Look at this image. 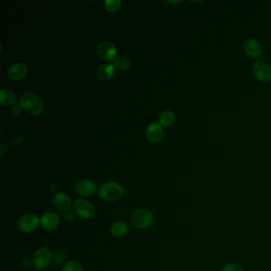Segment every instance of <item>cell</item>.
I'll return each mask as SVG.
<instances>
[{"label":"cell","mask_w":271,"mask_h":271,"mask_svg":"<svg viewBox=\"0 0 271 271\" xmlns=\"http://www.w3.org/2000/svg\"><path fill=\"white\" fill-rule=\"evenodd\" d=\"M123 2L121 0H106L105 7L108 12L114 13L121 8Z\"/></svg>","instance_id":"20"},{"label":"cell","mask_w":271,"mask_h":271,"mask_svg":"<svg viewBox=\"0 0 271 271\" xmlns=\"http://www.w3.org/2000/svg\"><path fill=\"white\" fill-rule=\"evenodd\" d=\"M124 194V189L119 183H104L99 188V196L108 202L119 201Z\"/></svg>","instance_id":"2"},{"label":"cell","mask_w":271,"mask_h":271,"mask_svg":"<svg viewBox=\"0 0 271 271\" xmlns=\"http://www.w3.org/2000/svg\"><path fill=\"white\" fill-rule=\"evenodd\" d=\"M180 2H181V1H176V2H170V1H168L169 3H179Z\"/></svg>","instance_id":"28"},{"label":"cell","mask_w":271,"mask_h":271,"mask_svg":"<svg viewBox=\"0 0 271 271\" xmlns=\"http://www.w3.org/2000/svg\"><path fill=\"white\" fill-rule=\"evenodd\" d=\"M129 231L128 225L124 222H115L110 226V231L111 235L115 237H122L127 235Z\"/></svg>","instance_id":"17"},{"label":"cell","mask_w":271,"mask_h":271,"mask_svg":"<svg viewBox=\"0 0 271 271\" xmlns=\"http://www.w3.org/2000/svg\"><path fill=\"white\" fill-rule=\"evenodd\" d=\"M22 141H23V139H22V137H16L15 139L11 141L10 144L13 145L14 147H17V146L22 143Z\"/></svg>","instance_id":"26"},{"label":"cell","mask_w":271,"mask_h":271,"mask_svg":"<svg viewBox=\"0 0 271 271\" xmlns=\"http://www.w3.org/2000/svg\"><path fill=\"white\" fill-rule=\"evenodd\" d=\"M243 51L252 58L258 59L263 55L261 44L254 38H247L243 43Z\"/></svg>","instance_id":"9"},{"label":"cell","mask_w":271,"mask_h":271,"mask_svg":"<svg viewBox=\"0 0 271 271\" xmlns=\"http://www.w3.org/2000/svg\"><path fill=\"white\" fill-rule=\"evenodd\" d=\"M175 114L171 110H164L159 115V123L162 127H170L175 123Z\"/></svg>","instance_id":"18"},{"label":"cell","mask_w":271,"mask_h":271,"mask_svg":"<svg viewBox=\"0 0 271 271\" xmlns=\"http://www.w3.org/2000/svg\"><path fill=\"white\" fill-rule=\"evenodd\" d=\"M114 66L120 71H127L131 68V60L124 55L117 56L114 60Z\"/></svg>","instance_id":"19"},{"label":"cell","mask_w":271,"mask_h":271,"mask_svg":"<svg viewBox=\"0 0 271 271\" xmlns=\"http://www.w3.org/2000/svg\"><path fill=\"white\" fill-rule=\"evenodd\" d=\"M73 210L76 215L82 219H91L96 213L94 205L84 199H77L73 203Z\"/></svg>","instance_id":"6"},{"label":"cell","mask_w":271,"mask_h":271,"mask_svg":"<svg viewBox=\"0 0 271 271\" xmlns=\"http://www.w3.org/2000/svg\"><path fill=\"white\" fill-rule=\"evenodd\" d=\"M0 95V103L2 106H12L17 102L16 95L10 89H1Z\"/></svg>","instance_id":"16"},{"label":"cell","mask_w":271,"mask_h":271,"mask_svg":"<svg viewBox=\"0 0 271 271\" xmlns=\"http://www.w3.org/2000/svg\"></svg>","instance_id":"29"},{"label":"cell","mask_w":271,"mask_h":271,"mask_svg":"<svg viewBox=\"0 0 271 271\" xmlns=\"http://www.w3.org/2000/svg\"><path fill=\"white\" fill-rule=\"evenodd\" d=\"M40 223L45 230L54 231L60 226V217L54 212H47L41 217Z\"/></svg>","instance_id":"8"},{"label":"cell","mask_w":271,"mask_h":271,"mask_svg":"<svg viewBox=\"0 0 271 271\" xmlns=\"http://www.w3.org/2000/svg\"><path fill=\"white\" fill-rule=\"evenodd\" d=\"M62 271H84V270L80 263L72 260L64 264Z\"/></svg>","instance_id":"21"},{"label":"cell","mask_w":271,"mask_h":271,"mask_svg":"<svg viewBox=\"0 0 271 271\" xmlns=\"http://www.w3.org/2000/svg\"><path fill=\"white\" fill-rule=\"evenodd\" d=\"M97 54L101 59L105 60H114L116 57V48L112 43L108 42L101 43L97 49Z\"/></svg>","instance_id":"12"},{"label":"cell","mask_w":271,"mask_h":271,"mask_svg":"<svg viewBox=\"0 0 271 271\" xmlns=\"http://www.w3.org/2000/svg\"><path fill=\"white\" fill-rule=\"evenodd\" d=\"M114 74V64L106 63L99 67L97 69V76L101 81H109Z\"/></svg>","instance_id":"15"},{"label":"cell","mask_w":271,"mask_h":271,"mask_svg":"<svg viewBox=\"0 0 271 271\" xmlns=\"http://www.w3.org/2000/svg\"><path fill=\"white\" fill-rule=\"evenodd\" d=\"M52 258L51 250L47 247H40L34 252L33 264L37 270L42 271L48 267L49 264L51 263Z\"/></svg>","instance_id":"5"},{"label":"cell","mask_w":271,"mask_h":271,"mask_svg":"<svg viewBox=\"0 0 271 271\" xmlns=\"http://www.w3.org/2000/svg\"><path fill=\"white\" fill-rule=\"evenodd\" d=\"M22 107L19 105H16V106L13 107V108L11 109V112H12L13 115L14 116H19L22 112Z\"/></svg>","instance_id":"25"},{"label":"cell","mask_w":271,"mask_h":271,"mask_svg":"<svg viewBox=\"0 0 271 271\" xmlns=\"http://www.w3.org/2000/svg\"><path fill=\"white\" fill-rule=\"evenodd\" d=\"M29 68L26 64L22 62L11 64L7 70V75L13 81H20L28 73Z\"/></svg>","instance_id":"11"},{"label":"cell","mask_w":271,"mask_h":271,"mask_svg":"<svg viewBox=\"0 0 271 271\" xmlns=\"http://www.w3.org/2000/svg\"><path fill=\"white\" fill-rule=\"evenodd\" d=\"M75 217H76V213L71 211L65 213L64 216V220L67 222H72L74 220Z\"/></svg>","instance_id":"24"},{"label":"cell","mask_w":271,"mask_h":271,"mask_svg":"<svg viewBox=\"0 0 271 271\" xmlns=\"http://www.w3.org/2000/svg\"><path fill=\"white\" fill-rule=\"evenodd\" d=\"M75 189L76 193H79L80 195L90 197L94 195L97 192V185L90 180L84 179L76 183Z\"/></svg>","instance_id":"13"},{"label":"cell","mask_w":271,"mask_h":271,"mask_svg":"<svg viewBox=\"0 0 271 271\" xmlns=\"http://www.w3.org/2000/svg\"><path fill=\"white\" fill-rule=\"evenodd\" d=\"M1 155H4L5 153L6 152V150H7V146H6V145L2 144L1 145Z\"/></svg>","instance_id":"27"},{"label":"cell","mask_w":271,"mask_h":271,"mask_svg":"<svg viewBox=\"0 0 271 271\" xmlns=\"http://www.w3.org/2000/svg\"><path fill=\"white\" fill-rule=\"evenodd\" d=\"M252 70L255 77L263 83L271 81V67L263 60H258L254 62Z\"/></svg>","instance_id":"7"},{"label":"cell","mask_w":271,"mask_h":271,"mask_svg":"<svg viewBox=\"0 0 271 271\" xmlns=\"http://www.w3.org/2000/svg\"><path fill=\"white\" fill-rule=\"evenodd\" d=\"M20 106L26 112L33 115H38L44 110V103L38 95L33 93H26L20 99Z\"/></svg>","instance_id":"1"},{"label":"cell","mask_w":271,"mask_h":271,"mask_svg":"<svg viewBox=\"0 0 271 271\" xmlns=\"http://www.w3.org/2000/svg\"><path fill=\"white\" fill-rule=\"evenodd\" d=\"M130 221L135 228H148L155 222V216L148 209H139L132 213Z\"/></svg>","instance_id":"3"},{"label":"cell","mask_w":271,"mask_h":271,"mask_svg":"<svg viewBox=\"0 0 271 271\" xmlns=\"http://www.w3.org/2000/svg\"><path fill=\"white\" fill-rule=\"evenodd\" d=\"M55 206L60 211H68L72 208V201L69 196L66 193H57L54 198Z\"/></svg>","instance_id":"14"},{"label":"cell","mask_w":271,"mask_h":271,"mask_svg":"<svg viewBox=\"0 0 271 271\" xmlns=\"http://www.w3.org/2000/svg\"><path fill=\"white\" fill-rule=\"evenodd\" d=\"M65 259H66V257H65V255H64L62 252H58V253H56V255H55L54 256L55 263H56V264H59V265L61 264V263H64Z\"/></svg>","instance_id":"23"},{"label":"cell","mask_w":271,"mask_h":271,"mask_svg":"<svg viewBox=\"0 0 271 271\" xmlns=\"http://www.w3.org/2000/svg\"><path fill=\"white\" fill-rule=\"evenodd\" d=\"M222 271H244V270L237 263H227L223 266Z\"/></svg>","instance_id":"22"},{"label":"cell","mask_w":271,"mask_h":271,"mask_svg":"<svg viewBox=\"0 0 271 271\" xmlns=\"http://www.w3.org/2000/svg\"><path fill=\"white\" fill-rule=\"evenodd\" d=\"M146 137L151 143L161 142L164 137V131L160 123H150L146 129Z\"/></svg>","instance_id":"10"},{"label":"cell","mask_w":271,"mask_h":271,"mask_svg":"<svg viewBox=\"0 0 271 271\" xmlns=\"http://www.w3.org/2000/svg\"><path fill=\"white\" fill-rule=\"evenodd\" d=\"M40 223V218L35 214H26L21 217L17 223V229L22 233H30Z\"/></svg>","instance_id":"4"}]
</instances>
